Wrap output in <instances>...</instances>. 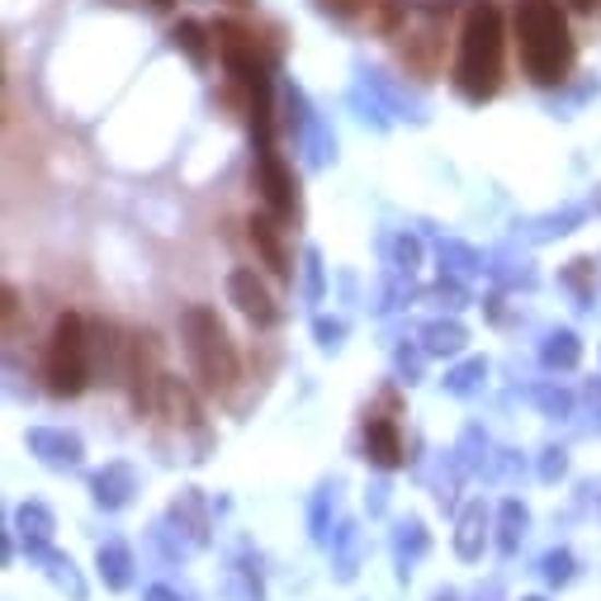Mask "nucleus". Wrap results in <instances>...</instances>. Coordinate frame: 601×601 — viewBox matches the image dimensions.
<instances>
[{"mask_svg": "<svg viewBox=\"0 0 601 601\" xmlns=\"http://www.w3.org/2000/svg\"><path fill=\"white\" fill-rule=\"evenodd\" d=\"M422 337H426V351H432V355H460L464 341H469L460 322H432Z\"/></svg>", "mask_w": 601, "mask_h": 601, "instance_id": "nucleus-18", "label": "nucleus"}, {"mask_svg": "<svg viewBox=\"0 0 601 601\" xmlns=\"http://www.w3.org/2000/svg\"><path fill=\"white\" fill-rule=\"evenodd\" d=\"M133 493H138V479H133V469H128V464H105L95 474V503L99 507L114 511V507H123Z\"/></svg>", "mask_w": 601, "mask_h": 601, "instance_id": "nucleus-11", "label": "nucleus"}, {"mask_svg": "<svg viewBox=\"0 0 601 601\" xmlns=\"http://www.w3.org/2000/svg\"><path fill=\"white\" fill-rule=\"evenodd\" d=\"M545 578L550 582H568V578H574V554H568V550L545 554Z\"/></svg>", "mask_w": 601, "mask_h": 601, "instance_id": "nucleus-23", "label": "nucleus"}, {"mask_svg": "<svg viewBox=\"0 0 601 601\" xmlns=\"http://www.w3.org/2000/svg\"><path fill=\"white\" fill-rule=\"evenodd\" d=\"M180 327H185V351H190L199 384H204L209 393H233L241 365H237V346H233V337H227L223 318L213 308L195 304V308H185Z\"/></svg>", "mask_w": 601, "mask_h": 601, "instance_id": "nucleus-3", "label": "nucleus"}, {"mask_svg": "<svg viewBox=\"0 0 601 601\" xmlns=\"http://www.w3.org/2000/svg\"><path fill=\"white\" fill-rule=\"evenodd\" d=\"M28 554L48 564V574H52L57 582H62V588H67L71 597H76V601H85V588H81V578H76V568H71V559H62V554H52L48 545H38V550H28Z\"/></svg>", "mask_w": 601, "mask_h": 601, "instance_id": "nucleus-19", "label": "nucleus"}, {"mask_svg": "<svg viewBox=\"0 0 601 601\" xmlns=\"http://www.w3.org/2000/svg\"><path fill=\"white\" fill-rule=\"evenodd\" d=\"M227 298H233L241 318L256 322V327H275V318H280L275 298H270L266 280L256 275V270H233V275H227Z\"/></svg>", "mask_w": 601, "mask_h": 601, "instance_id": "nucleus-7", "label": "nucleus"}, {"mask_svg": "<svg viewBox=\"0 0 601 601\" xmlns=\"http://www.w3.org/2000/svg\"><path fill=\"white\" fill-rule=\"evenodd\" d=\"M308 290L313 294L322 290V266H318V256H313V251H308Z\"/></svg>", "mask_w": 601, "mask_h": 601, "instance_id": "nucleus-30", "label": "nucleus"}, {"mask_svg": "<svg viewBox=\"0 0 601 601\" xmlns=\"http://www.w3.org/2000/svg\"><path fill=\"white\" fill-rule=\"evenodd\" d=\"M365 450H369V460H375L379 469H398V464H403V436H398L393 417H375V412H369Z\"/></svg>", "mask_w": 601, "mask_h": 601, "instance_id": "nucleus-10", "label": "nucleus"}, {"mask_svg": "<svg viewBox=\"0 0 601 601\" xmlns=\"http://www.w3.org/2000/svg\"><path fill=\"white\" fill-rule=\"evenodd\" d=\"M521 535H526V507L517 503V497H511V503H503V535H497V550H503V554H517Z\"/></svg>", "mask_w": 601, "mask_h": 601, "instance_id": "nucleus-21", "label": "nucleus"}, {"mask_svg": "<svg viewBox=\"0 0 601 601\" xmlns=\"http://www.w3.org/2000/svg\"><path fill=\"white\" fill-rule=\"evenodd\" d=\"M0 313H5V322H14V313H20V290H14V284H5V304H0Z\"/></svg>", "mask_w": 601, "mask_h": 601, "instance_id": "nucleus-29", "label": "nucleus"}, {"mask_svg": "<svg viewBox=\"0 0 601 601\" xmlns=\"http://www.w3.org/2000/svg\"><path fill=\"white\" fill-rule=\"evenodd\" d=\"M483 526H488L483 503H469L464 517H460V531H455V550H460V559H479V554H483Z\"/></svg>", "mask_w": 601, "mask_h": 601, "instance_id": "nucleus-13", "label": "nucleus"}, {"mask_svg": "<svg viewBox=\"0 0 601 601\" xmlns=\"http://www.w3.org/2000/svg\"><path fill=\"white\" fill-rule=\"evenodd\" d=\"M170 517L190 526V540H195V545H204V540H209V521H204V507H199L195 493H180L176 507H170Z\"/></svg>", "mask_w": 601, "mask_h": 601, "instance_id": "nucleus-20", "label": "nucleus"}, {"mask_svg": "<svg viewBox=\"0 0 601 601\" xmlns=\"http://www.w3.org/2000/svg\"><path fill=\"white\" fill-rule=\"evenodd\" d=\"M247 227H251V247H256V256H261V266L270 270V275H275V280H294L290 251H284V237H280V219H275V213H256Z\"/></svg>", "mask_w": 601, "mask_h": 601, "instance_id": "nucleus-8", "label": "nucleus"}, {"mask_svg": "<svg viewBox=\"0 0 601 601\" xmlns=\"http://www.w3.org/2000/svg\"><path fill=\"white\" fill-rule=\"evenodd\" d=\"M559 474H564V450H545V464H540V479L554 483Z\"/></svg>", "mask_w": 601, "mask_h": 601, "instance_id": "nucleus-28", "label": "nucleus"}, {"mask_svg": "<svg viewBox=\"0 0 601 601\" xmlns=\"http://www.w3.org/2000/svg\"><path fill=\"white\" fill-rule=\"evenodd\" d=\"M417 261H422V247L412 237H398V266L403 270H417Z\"/></svg>", "mask_w": 601, "mask_h": 601, "instance_id": "nucleus-25", "label": "nucleus"}, {"mask_svg": "<svg viewBox=\"0 0 601 601\" xmlns=\"http://www.w3.org/2000/svg\"><path fill=\"white\" fill-rule=\"evenodd\" d=\"M313 332H318V341H322V346H341V337H346V327H341V322H327V318H318V327H313Z\"/></svg>", "mask_w": 601, "mask_h": 601, "instance_id": "nucleus-26", "label": "nucleus"}, {"mask_svg": "<svg viewBox=\"0 0 601 601\" xmlns=\"http://www.w3.org/2000/svg\"><path fill=\"white\" fill-rule=\"evenodd\" d=\"M14 521H20V531H24V540H28V550L48 545V535H52V511H48V507L24 503L20 511H14Z\"/></svg>", "mask_w": 601, "mask_h": 601, "instance_id": "nucleus-16", "label": "nucleus"}, {"mask_svg": "<svg viewBox=\"0 0 601 601\" xmlns=\"http://www.w3.org/2000/svg\"><path fill=\"white\" fill-rule=\"evenodd\" d=\"M237 5H247V0H237Z\"/></svg>", "mask_w": 601, "mask_h": 601, "instance_id": "nucleus-34", "label": "nucleus"}, {"mask_svg": "<svg viewBox=\"0 0 601 601\" xmlns=\"http://www.w3.org/2000/svg\"><path fill=\"white\" fill-rule=\"evenodd\" d=\"M503 10L493 0H469L464 24H460V62H455V91H460L469 105H483V99L497 95L503 85Z\"/></svg>", "mask_w": 601, "mask_h": 601, "instance_id": "nucleus-2", "label": "nucleus"}, {"mask_svg": "<svg viewBox=\"0 0 601 601\" xmlns=\"http://www.w3.org/2000/svg\"><path fill=\"white\" fill-rule=\"evenodd\" d=\"M322 10H332V14H361V10H369L375 0H318Z\"/></svg>", "mask_w": 601, "mask_h": 601, "instance_id": "nucleus-27", "label": "nucleus"}, {"mask_svg": "<svg viewBox=\"0 0 601 601\" xmlns=\"http://www.w3.org/2000/svg\"><path fill=\"white\" fill-rule=\"evenodd\" d=\"M28 450H34L43 464H52V469L81 464V436L52 432V426H38V432H28Z\"/></svg>", "mask_w": 601, "mask_h": 601, "instance_id": "nucleus-9", "label": "nucleus"}, {"mask_svg": "<svg viewBox=\"0 0 601 601\" xmlns=\"http://www.w3.org/2000/svg\"><path fill=\"white\" fill-rule=\"evenodd\" d=\"M440 261H455V270H474L479 256L469 247H460V241H440Z\"/></svg>", "mask_w": 601, "mask_h": 601, "instance_id": "nucleus-24", "label": "nucleus"}, {"mask_svg": "<svg viewBox=\"0 0 601 601\" xmlns=\"http://www.w3.org/2000/svg\"><path fill=\"white\" fill-rule=\"evenodd\" d=\"M568 10H578V14H592V10H597V0H568Z\"/></svg>", "mask_w": 601, "mask_h": 601, "instance_id": "nucleus-31", "label": "nucleus"}, {"mask_svg": "<svg viewBox=\"0 0 601 601\" xmlns=\"http://www.w3.org/2000/svg\"><path fill=\"white\" fill-rule=\"evenodd\" d=\"M531 601H540V597H531Z\"/></svg>", "mask_w": 601, "mask_h": 601, "instance_id": "nucleus-35", "label": "nucleus"}, {"mask_svg": "<svg viewBox=\"0 0 601 601\" xmlns=\"http://www.w3.org/2000/svg\"><path fill=\"white\" fill-rule=\"evenodd\" d=\"M43 379L57 398H76L91 379V337H85L81 313H62L48 337V361H43Z\"/></svg>", "mask_w": 601, "mask_h": 601, "instance_id": "nucleus-4", "label": "nucleus"}, {"mask_svg": "<svg viewBox=\"0 0 601 601\" xmlns=\"http://www.w3.org/2000/svg\"><path fill=\"white\" fill-rule=\"evenodd\" d=\"M114 375L128 384L133 412L156 408V389H162V369H156V337L152 332H123V341H114Z\"/></svg>", "mask_w": 601, "mask_h": 601, "instance_id": "nucleus-5", "label": "nucleus"}, {"mask_svg": "<svg viewBox=\"0 0 601 601\" xmlns=\"http://www.w3.org/2000/svg\"><path fill=\"white\" fill-rule=\"evenodd\" d=\"M540 361H545L550 369H574V365L582 361V346H578V337H574V332H550L545 351H540Z\"/></svg>", "mask_w": 601, "mask_h": 601, "instance_id": "nucleus-17", "label": "nucleus"}, {"mask_svg": "<svg viewBox=\"0 0 601 601\" xmlns=\"http://www.w3.org/2000/svg\"><path fill=\"white\" fill-rule=\"evenodd\" d=\"M256 190H261L266 209L275 213V219H294V176L290 166L280 162L275 142H256Z\"/></svg>", "mask_w": 601, "mask_h": 601, "instance_id": "nucleus-6", "label": "nucleus"}, {"mask_svg": "<svg viewBox=\"0 0 601 601\" xmlns=\"http://www.w3.org/2000/svg\"><path fill=\"white\" fill-rule=\"evenodd\" d=\"M128 568H133V554H128V545H119V540H109V545L99 550V574H105V582H109L114 592L133 582V574H128Z\"/></svg>", "mask_w": 601, "mask_h": 601, "instance_id": "nucleus-15", "label": "nucleus"}, {"mask_svg": "<svg viewBox=\"0 0 601 601\" xmlns=\"http://www.w3.org/2000/svg\"><path fill=\"white\" fill-rule=\"evenodd\" d=\"M440 601H455V597H440Z\"/></svg>", "mask_w": 601, "mask_h": 601, "instance_id": "nucleus-33", "label": "nucleus"}, {"mask_svg": "<svg viewBox=\"0 0 601 601\" xmlns=\"http://www.w3.org/2000/svg\"><path fill=\"white\" fill-rule=\"evenodd\" d=\"M209 38H213V28H204L199 20H180L176 28H170V43H176V48L199 67L209 62Z\"/></svg>", "mask_w": 601, "mask_h": 601, "instance_id": "nucleus-14", "label": "nucleus"}, {"mask_svg": "<svg viewBox=\"0 0 601 601\" xmlns=\"http://www.w3.org/2000/svg\"><path fill=\"white\" fill-rule=\"evenodd\" d=\"M483 375H488V365H483V361H469V365H460V369H455V375L446 379V389H450V393H474Z\"/></svg>", "mask_w": 601, "mask_h": 601, "instance_id": "nucleus-22", "label": "nucleus"}, {"mask_svg": "<svg viewBox=\"0 0 601 601\" xmlns=\"http://www.w3.org/2000/svg\"><path fill=\"white\" fill-rule=\"evenodd\" d=\"M511 28H517L521 67L535 85H559L578 62V43L568 34V14L559 0H517L511 10Z\"/></svg>", "mask_w": 601, "mask_h": 601, "instance_id": "nucleus-1", "label": "nucleus"}, {"mask_svg": "<svg viewBox=\"0 0 601 601\" xmlns=\"http://www.w3.org/2000/svg\"><path fill=\"white\" fill-rule=\"evenodd\" d=\"M156 408H162L166 422H176V426H199L195 393L185 389L180 379H170V375H162V389H156Z\"/></svg>", "mask_w": 601, "mask_h": 601, "instance_id": "nucleus-12", "label": "nucleus"}, {"mask_svg": "<svg viewBox=\"0 0 601 601\" xmlns=\"http://www.w3.org/2000/svg\"><path fill=\"white\" fill-rule=\"evenodd\" d=\"M148 5H156V10H170V5H176V0H148Z\"/></svg>", "mask_w": 601, "mask_h": 601, "instance_id": "nucleus-32", "label": "nucleus"}]
</instances>
